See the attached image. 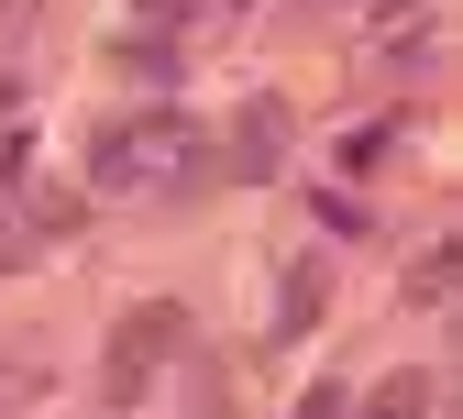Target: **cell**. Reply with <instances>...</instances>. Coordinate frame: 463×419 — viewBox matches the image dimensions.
<instances>
[{"instance_id":"cell-5","label":"cell","mask_w":463,"mask_h":419,"mask_svg":"<svg viewBox=\"0 0 463 419\" xmlns=\"http://www.w3.org/2000/svg\"><path fill=\"white\" fill-rule=\"evenodd\" d=\"M320 309H331V265L309 254V265H287V298H276V331H309Z\"/></svg>"},{"instance_id":"cell-8","label":"cell","mask_w":463,"mask_h":419,"mask_svg":"<svg viewBox=\"0 0 463 419\" xmlns=\"http://www.w3.org/2000/svg\"><path fill=\"white\" fill-rule=\"evenodd\" d=\"M298 419H354V397H342V386H309V397H298Z\"/></svg>"},{"instance_id":"cell-3","label":"cell","mask_w":463,"mask_h":419,"mask_svg":"<svg viewBox=\"0 0 463 419\" xmlns=\"http://www.w3.org/2000/svg\"><path fill=\"white\" fill-rule=\"evenodd\" d=\"M276 155H287V110L276 100H254V110H232V176H276Z\"/></svg>"},{"instance_id":"cell-6","label":"cell","mask_w":463,"mask_h":419,"mask_svg":"<svg viewBox=\"0 0 463 419\" xmlns=\"http://www.w3.org/2000/svg\"><path fill=\"white\" fill-rule=\"evenodd\" d=\"M430 408H441V386H430V376H375V397H364L354 419H430Z\"/></svg>"},{"instance_id":"cell-4","label":"cell","mask_w":463,"mask_h":419,"mask_svg":"<svg viewBox=\"0 0 463 419\" xmlns=\"http://www.w3.org/2000/svg\"><path fill=\"white\" fill-rule=\"evenodd\" d=\"M430 33H441V12H430V0H397V12L375 23V55H397V67H420V55H430Z\"/></svg>"},{"instance_id":"cell-1","label":"cell","mask_w":463,"mask_h":419,"mask_svg":"<svg viewBox=\"0 0 463 419\" xmlns=\"http://www.w3.org/2000/svg\"><path fill=\"white\" fill-rule=\"evenodd\" d=\"M89 176L110 199H177V188H199V176H221V144H210V122H188V110H133V122H99Z\"/></svg>"},{"instance_id":"cell-2","label":"cell","mask_w":463,"mask_h":419,"mask_svg":"<svg viewBox=\"0 0 463 419\" xmlns=\"http://www.w3.org/2000/svg\"><path fill=\"white\" fill-rule=\"evenodd\" d=\"M177 342H188V309H177V298L122 309V331H110V353H99V397H110V408H144L155 376L177 365Z\"/></svg>"},{"instance_id":"cell-7","label":"cell","mask_w":463,"mask_h":419,"mask_svg":"<svg viewBox=\"0 0 463 419\" xmlns=\"http://www.w3.org/2000/svg\"><path fill=\"white\" fill-rule=\"evenodd\" d=\"M452 276H463V243H430L409 265V309H452Z\"/></svg>"},{"instance_id":"cell-9","label":"cell","mask_w":463,"mask_h":419,"mask_svg":"<svg viewBox=\"0 0 463 419\" xmlns=\"http://www.w3.org/2000/svg\"><path fill=\"white\" fill-rule=\"evenodd\" d=\"M23 243H33V232H23V221H0V265H23Z\"/></svg>"}]
</instances>
